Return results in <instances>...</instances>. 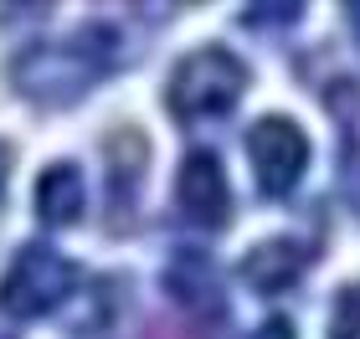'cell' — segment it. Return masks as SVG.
Instances as JSON below:
<instances>
[{
	"mask_svg": "<svg viewBox=\"0 0 360 339\" xmlns=\"http://www.w3.org/2000/svg\"><path fill=\"white\" fill-rule=\"evenodd\" d=\"M304 262L309 257H304L299 241L273 237V241H257V247L242 257V278H248V288H257V293H283V288L299 283Z\"/></svg>",
	"mask_w": 360,
	"mask_h": 339,
	"instance_id": "cell-6",
	"label": "cell"
},
{
	"mask_svg": "<svg viewBox=\"0 0 360 339\" xmlns=\"http://www.w3.org/2000/svg\"><path fill=\"white\" fill-rule=\"evenodd\" d=\"M0 339H6V334H0Z\"/></svg>",
	"mask_w": 360,
	"mask_h": 339,
	"instance_id": "cell-12",
	"label": "cell"
},
{
	"mask_svg": "<svg viewBox=\"0 0 360 339\" xmlns=\"http://www.w3.org/2000/svg\"><path fill=\"white\" fill-rule=\"evenodd\" d=\"M175 201L195 226H221L226 221V211H232V185H226V170L211 149H191L180 159Z\"/></svg>",
	"mask_w": 360,
	"mask_h": 339,
	"instance_id": "cell-5",
	"label": "cell"
},
{
	"mask_svg": "<svg viewBox=\"0 0 360 339\" xmlns=\"http://www.w3.org/2000/svg\"><path fill=\"white\" fill-rule=\"evenodd\" d=\"M77 288V267L57 247H21L0 278V309L11 319H41Z\"/></svg>",
	"mask_w": 360,
	"mask_h": 339,
	"instance_id": "cell-3",
	"label": "cell"
},
{
	"mask_svg": "<svg viewBox=\"0 0 360 339\" xmlns=\"http://www.w3.org/2000/svg\"><path fill=\"white\" fill-rule=\"evenodd\" d=\"M98 41H108V31H83V36H68V41L31 46L26 57H15V88L41 103L83 98L108 72V46H98Z\"/></svg>",
	"mask_w": 360,
	"mask_h": 339,
	"instance_id": "cell-1",
	"label": "cell"
},
{
	"mask_svg": "<svg viewBox=\"0 0 360 339\" xmlns=\"http://www.w3.org/2000/svg\"><path fill=\"white\" fill-rule=\"evenodd\" d=\"M350 21H355V36H360V6H350Z\"/></svg>",
	"mask_w": 360,
	"mask_h": 339,
	"instance_id": "cell-11",
	"label": "cell"
},
{
	"mask_svg": "<svg viewBox=\"0 0 360 339\" xmlns=\"http://www.w3.org/2000/svg\"><path fill=\"white\" fill-rule=\"evenodd\" d=\"M248 339H293V324H288V319H263Z\"/></svg>",
	"mask_w": 360,
	"mask_h": 339,
	"instance_id": "cell-9",
	"label": "cell"
},
{
	"mask_svg": "<svg viewBox=\"0 0 360 339\" xmlns=\"http://www.w3.org/2000/svg\"><path fill=\"white\" fill-rule=\"evenodd\" d=\"M248 154H252V175H257V190L263 196H288L293 185L304 180V165H309V139L293 119H257L248 128Z\"/></svg>",
	"mask_w": 360,
	"mask_h": 339,
	"instance_id": "cell-4",
	"label": "cell"
},
{
	"mask_svg": "<svg viewBox=\"0 0 360 339\" xmlns=\"http://www.w3.org/2000/svg\"><path fill=\"white\" fill-rule=\"evenodd\" d=\"M83 201H88V190H83V175H77L72 165H46L41 170V180H37V216L46 226H72L77 216H83Z\"/></svg>",
	"mask_w": 360,
	"mask_h": 339,
	"instance_id": "cell-7",
	"label": "cell"
},
{
	"mask_svg": "<svg viewBox=\"0 0 360 339\" xmlns=\"http://www.w3.org/2000/svg\"><path fill=\"white\" fill-rule=\"evenodd\" d=\"M6 165H11V154H6V144H0V185H6Z\"/></svg>",
	"mask_w": 360,
	"mask_h": 339,
	"instance_id": "cell-10",
	"label": "cell"
},
{
	"mask_svg": "<svg viewBox=\"0 0 360 339\" xmlns=\"http://www.w3.org/2000/svg\"><path fill=\"white\" fill-rule=\"evenodd\" d=\"M330 339H360V288H340L330 314Z\"/></svg>",
	"mask_w": 360,
	"mask_h": 339,
	"instance_id": "cell-8",
	"label": "cell"
},
{
	"mask_svg": "<svg viewBox=\"0 0 360 339\" xmlns=\"http://www.w3.org/2000/svg\"><path fill=\"white\" fill-rule=\"evenodd\" d=\"M242 93H248L242 57H232L226 46H201V52L175 62L165 103L180 124H201V119H221L226 108H237Z\"/></svg>",
	"mask_w": 360,
	"mask_h": 339,
	"instance_id": "cell-2",
	"label": "cell"
}]
</instances>
